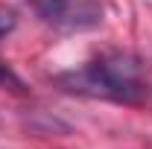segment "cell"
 Instances as JSON below:
<instances>
[{"label":"cell","mask_w":152,"mask_h":149,"mask_svg":"<svg viewBox=\"0 0 152 149\" xmlns=\"http://www.w3.org/2000/svg\"><path fill=\"white\" fill-rule=\"evenodd\" d=\"M23 3L56 29H94L102 23V9L91 0H23Z\"/></svg>","instance_id":"obj_2"},{"label":"cell","mask_w":152,"mask_h":149,"mask_svg":"<svg viewBox=\"0 0 152 149\" xmlns=\"http://www.w3.org/2000/svg\"><path fill=\"white\" fill-rule=\"evenodd\" d=\"M56 82L70 93H82L91 99H108L123 105H140L149 99V82L143 73V61L132 53L111 50L88 61L79 70L58 73Z\"/></svg>","instance_id":"obj_1"},{"label":"cell","mask_w":152,"mask_h":149,"mask_svg":"<svg viewBox=\"0 0 152 149\" xmlns=\"http://www.w3.org/2000/svg\"><path fill=\"white\" fill-rule=\"evenodd\" d=\"M12 29H15V18H12V12L0 9V35H6V32H12Z\"/></svg>","instance_id":"obj_4"},{"label":"cell","mask_w":152,"mask_h":149,"mask_svg":"<svg viewBox=\"0 0 152 149\" xmlns=\"http://www.w3.org/2000/svg\"><path fill=\"white\" fill-rule=\"evenodd\" d=\"M0 82H3V85H12V88H23V82H20L18 76L12 73V70H9V67H6V64H3V61H0Z\"/></svg>","instance_id":"obj_3"}]
</instances>
